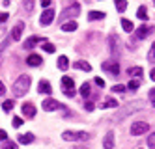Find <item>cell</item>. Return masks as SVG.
Wrapping results in <instances>:
<instances>
[{"label":"cell","mask_w":155,"mask_h":149,"mask_svg":"<svg viewBox=\"0 0 155 149\" xmlns=\"http://www.w3.org/2000/svg\"><path fill=\"white\" fill-rule=\"evenodd\" d=\"M153 2H155V0H153Z\"/></svg>","instance_id":"cell-46"},{"label":"cell","mask_w":155,"mask_h":149,"mask_svg":"<svg viewBox=\"0 0 155 149\" xmlns=\"http://www.w3.org/2000/svg\"><path fill=\"white\" fill-rule=\"evenodd\" d=\"M101 108H118V101L116 99H107L101 105Z\"/></svg>","instance_id":"cell-25"},{"label":"cell","mask_w":155,"mask_h":149,"mask_svg":"<svg viewBox=\"0 0 155 149\" xmlns=\"http://www.w3.org/2000/svg\"><path fill=\"white\" fill-rule=\"evenodd\" d=\"M6 138H8V134H6V131H2V129H0V140H2V142H4Z\"/></svg>","instance_id":"cell-44"},{"label":"cell","mask_w":155,"mask_h":149,"mask_svg":"<svg viewBox=\"0 0 155 149\" xmlns=\"http://www.w3.org/2000/svg\"><path fill=\"white\" fill-rule=\"evenodd\" d=\"M88 19L90 21H101V19H105V13L103 11H90V13H88Z\"/></svg>","instance_id":"cell-21"},{"label":"cell","mask_w":155,"mask_h":149,"mask_svg":"<svg viewBox=\"0 0 155 149\" xmlns=\"http://www.w3.org/2000/svg\"><path fill=\"white\" fill-rule=\"evenodd\" d=\"M6 93V86H4V82L0 80V95H4Z\"/></svg>","instance_id":"cell-41"},{"label":"cell","mask_w":155,"mask_h":149,"mask_svg":"<svg viewBox=\"0 0 155 149\" xmlns=\"http://www.w3.org/2000/svg\"><path fill=\"white\" fill-rule=\"evenodd\" d=\"M148 97H150V102H151V105L155 106V88H151V89H150V93H148Z\"/></svg>","instance_id":"cell-36"},{"label":"cell","mask_w":155,"mask_h":149,"mask_svg":"<svg viewBox=\"0 0 155 149\" xmlns=\"http://www.w3.org/2000/svg\"><path fill=\"white\" fill-rule=\"evenodd\" d=\"M148 145H150V149H155V132H151L148 136Z\"/></svg>","instance_id":"cell-35"},{"label":"cell","mask_w":155,"mask_h":149,"mask_svg":"<svg viewBox=\"0 0 155 149\" xmlns=\"http://www.w3.org/2000/svg\"><path fill=\"white\" fill-rule=\"evenodd\" d=\"M2 149H17V144L15 142H9V140H4Z\"/></svg>","instance_id":"cell-31"},{"label":"cell","mask_w":155,"mask_h":149,"mask_svg":"<svg viewBox=\"0 0 155 149\" xmlns=\"http://www.w3.org/2000/svg\"><path fill=\"white\" fill-rule=\"evenodd\" d=\"M138 86H140V82H138V80H129V84H127V89L135 91V89H137Z\"/></svg>","instance_id":"cell-32"},{"label":"cell","mask_w":155,"mask_h":149,"mask_svg":"<svg viewBox=\"0 0 155 149\" xmlns=\"http://www.w3.org/2000/svg\"><path fill=\"white\" fill-rule=\"evenodd\" d=\"M13 106H15V102H13V101H9V99L2 102V108H4V112H12V110H13Z\"/></svg>","instance_id":"cell-29"},{"label":"cell","mask_w":155,"mask_h":149,"mask_svg":"<svg viewBox=\"0 0 155 149\" xmlns=\"http://www.w3.org/2000/svg\"><path fill=\"white\" fill-rule=\"evenodd\" d=\"M43 41H47L45 37H39V36H32L25 41V49H32V47H36L38 43H43Z\"/></svg>","instance_id":"cell-11"},{"label":"cell","mask_w":155,"mask_h":149,"mask_svg":"<svg viewBox=\"0 0 155 149\" xmlns=\"http://www.w3.org/2000/svg\"><path fill=\"white\" fill-rule=\"evenodd\" d=\"M21 125H23V118H19V116H15V118H13V127H17V129H19Z\"/></svg>","instance_id":"cell-38"},{"label":"cell","mask_w":155,"mask_h":149,"mask_svg":"<svg viewBox=\"0 0 155 149\" xmlns=\"http://www.w3.org/2000/svg\"><path fill=\"white\" fill-rule=\"evenodd\" d=\"M148 62H155V43L151 45V49L148 52Z\"/></svg>","instance_id":"cell-33"},{"label":"cell","mask_w":155,"mask_h":149,"mask_svg":"<svg viewBox=\"0 0 155 149\" xmlns=\"http://www.w3.org/2000/svg\"><path fill=\"white\" fill-rule=\"evenodd\" d=\"M9 41H12V37H6L2 43H0V58H2V52L6 50V47H8V43H9ZM0 62H2V60H0Z\"/></svg>","instance_id":"cell-30"},{"label":"cell","mask_w":155,"mask_h":149,"mask_svg":"<svg viewBox=\"0 0 155 149\" xmlns=\"http://www.w3.org/2000/svg\"><path fill=\"white\" fill-rule=\"evenodd\" d=\"M58 67L62 71H65L69 67V58H68V56H60V58H58Z\"/></svg>","instance_id":"cell-20"},{"label":"cell","mask_w":155,"mask_h":149,"mask_svg":"<svg viewBox=\"0 0 155 149\" xmlns=\"http://www.w3.org/2000/svg\"><path fill=\"white\" fill-rule=\"evenodd\" d=\"M101 67H103L105 71L112 73V75H118V73H120V65H118V62H116V60H107V62H103V63H101Z\"/></svg>","instance_id":"cell-8"},{"label":"cell","mask_w":155,"mask_h":149,"mask_svg":"<svg viewBox=\"0 0 155 149\" xmlns=\"http://www.w3.org/2000/svg\"><path fill=\"white\" fill-rule=\"evenodd\" d=\"M81 95L86 99V97H90V84L88 82H84L82 86H81Z\"/></svg>","instance_id":"cell-28"},{"label":"cell","mask_w":155,"mask_h":149,"mask_svg":"<svg viewBox=\"0 0 155 149\" xmlns=\"http://www.w3.org/2000/svg\"><path fill=\"white\" fill-rule=\"evenodd\" d=\"M94 108H95V106H94V102H90V101H86V102H84V110L94 112Z\"/></svg>","instance_id":"cell-39"},{"label":"cell","mask_w":155,"mask_h":149,"mask_svg":"<svg viewBox=\"0 0 155 149\" xmlns=\"http://www.w3.org/2000/svg\"><path fill=\"white\" fill-rule=\"evenodd\" d=\"M41 49L45 50V52H49V54H52L54 50H56V47H54L52 43H49V41H43V45H41Z\"/></svg>","instance_id":"cell-26"},{"label":"cell","mask_w":155,"mask_h":149,"mask_svg":"<svg viewBox=\"0 0 155 149\" xmlns=\"http://www.w3.org/2000/svg\"><path fill=\"white\" fill-rule=\"evenodd\" d=\"M26 63L32 65V67H38V65L43 63V60H41V56H39V54H30L28 58H26Z\"/></svg>","instance_id":"cell-14"},{"label":"cell","mask_w":155,"mask_h":149,"mask_svg":"<svg viewBox=\"0 0 155 149\" xmlns=\"http://www.w3.org/2000/svg\"><path fill=\"white\" fill-rule=\"evenodd\" d=\"M150 129V125L146 121H135V123H131V134L133 136H140V134H146Z\"/></svg>","instance_id":"cell-6"},{"label":"cell","mask_w":155,"mask_h":149,"mask_svg":"<svg viewBox=\"0 0 155 149\" xmlns=\"http://www.w3.org/2000/svg\"><path fill=\"white\" fill-rule=\"evenodd\" d=\"M38 89H39V93H45V95H49L52 91V88H51V84L47 82V80H41V82L38 84Z\"/></svg>","instance_id":"cell-17"},{"label":"cell","mask_w":155,"mask_h":149,"mask_svg":"<svg viewBox=\"0 0 155 149\" xmlns=\"http://www.w3.org/2000/svg\"><path fill=\"white\" fill-rule=\"evenodd\" d=\"M62 138L65 142H84V140L90 138V134L84 132V131H64Z\"/></svg>","instance_id":"cell-3"},{"label":"cell","mask_w":155,"mask_h":149,"mask_svg":"<svg viewBox=\"0 0 155 149\" xmlns=\"http://www.w3.org/2000/svg\"><path fill=\"white\" fill-rule=\"evenodd\" d=\"M121 28H124L125 32H133L135 30V24H133L129 19H121Z\"/></svg>","instance_id":"cell-24"},{"label":"cell","mask_w":155,"mask_h":149,"mask_svg":"<svg viewBox=\"0 0 155 149\" xmlns=\"http://www.w3.org/2000/svg\"><path fill=\"white\" fill-rule=\"evenodd\" d=\"M114 6H116V9L120 11V13H124V11L127 9V0H114Z\"/></svg>","instance_id":"cell-23"},{"label":"cell","mask_w":155,"mask_h":149,"mask_svg":"<svg viewBox=\"0 0 155 149\" xmlns=\"http://www.w3.org/2000/svg\"><path fill=\"white\" fill-rule=\"evenodd\" d=\"M62 89H64V95L68 97L75 95V82L71 76H62Z\"/></svg>","instance_id":"cell-5"},{"label":"cell","mask_w":155,"mask_h":149,"mask_svg":"<svg viewBox=\"0 0 155 149\" xmlns=\"http://www.w3.org/2000/svg\"><path fill=\"white\" fill-rule=\"evenodd\" d=\"M125 89H127V88H125L124 84H116V86L112 88V91H114V93H124Z\"/></svg>","instance_id":"cell-34"},{"label":"cell","mask_w":155,"mask_h":149,"mask_svg":"<svg viewBox=\"0 0 155 149\" xmlns=\"http://www.w3.org/2000/svg\"><path fill=\"white\" fill-rule=\"evenodd\" d=\"M52 19H54V11L47 8V9H45V11H43V13H41V19H39L41 26H49L51 22H52Z\"/></svg>","instance_id":"cell-9"},{"label":"cell","mask_w":155,"mask_h":149,"mask_svg":"<svg viewBox=\"0 0 155 149\" xmlns=\"http://www.w3.org/2000/svg\"><path fill=\"white\" fill-rule=\"evenodd\" d=\"M30 84H32V78H30L28 75H21V76L15 80V84L12 86L13 95H15V97H23V95L26 93V91H28Z\"/></svg>","instance_id":"cell-1"},{"label":"cell","mask_w":155,"mask_h":149,"mask_svg":"<svg viewBox=\"0 0 155 149\" xmlns=\"http://www.w3.org/2000/svg\"><path fill=\"white\" fill-rule=\"evenodd\" d=\"M23 30H25V22L21 21V22H17V24H15V28H13V32H12V36H9V37H12L13 41H19L21 36H23Z\"/></svg>","instance_id":"cell-10"},{"label":"cell","mask_w":155,"mask_h":149,"mask_svg":"<svg viewBox=\"0 0 155 149\" xmlns=\"http://www.w3.org/2000/svg\"><path fill=\"white\" fill-rule=\"evenodd\" d=\"M73 67H75V69H81V71H86V73L92 71V65L88 63V62H84V60H77V62L73 63Z\"/></svg>","instance_id":"cell-15"},{"label":"cell","mask_w":155,"mask_h":149,"mask_svg":"<svg viewBox=\"0 0 155 149\" xmlns=\"http://www.w3.org/2000/svg\"><path fill=\"white\" fill-rule=\"evenodd\" d=\"M137 17H138L140 21H146V19H148V8H146V6H140V8L137 9Z\"/></svg>","instance_id":"cell-22"},{"label":"cell","mask_w":155,"mask_h":149,"mask_svg":"<svg viewBox=\"0 0 155 149\" xmlns=\"http://www.w3.org/2000/svg\"><path fill=\"white\" fill-rule=\"evenodd\" d=\"M51 2H52V0H41V6H43V8H49Z\"/></svg>","instance_id":"cell-43"},{"label":"cell","mask_w":155,"mask_h":149,"mask_svg":"<svg viewBox=\"0 0 155 149\" xmlns=\"http://www.w3.org/2000/svg\"><path fill=\"white\" fill-rule=\"evenodd\" d=\"M103 147H105V149H112V147H114V132H112V131H108V132L105 134Z\"/></svg>","instance_id":"cell-13"},{"label":"cell","mask_w":155,"mask_h":149,"mask_svg":"<svg viewBox=\"0 0 155 149\" xmlns=\"http://www.w3.org/2000/svg\"><path fill=\"white\" fill-rule=\"evenodd\" d=\"M150 78H151V80H153V82H155V67H153V69L150 71Z\"/></svg>","instance_id":"cell-45"},{"label":"cell","mask_w":155,"mask_h":149,"mask_svg":"<svg viewBox=\"0 0 155 149\" xmlns=\"http://www.w3.org/2000/svg\"><path fill=\"white\" fill-rule=\"evenodd\" d=\"M95 84H97V86H101V88H105V80L97 76V78H95Z\"/></svg>","instance_id":"cell-40"},{"label":"cell","mask_w":155,"mask_h":149,"mask_svg":"<svg viewBox=\"0 0 155 149\" xmlns=\"http://www.w3.org/2000/svg\"><path fill=\"white\" fill-rule=\"evenodd\" d=\"M21 110H23V114L26 118H34L36 116V106L32 105V102H25V105L21 106Z\"/></svg>","instance_id":"cell-12"},{"label":"cell","mask_w":155,"mask_h":149,"mask_svg":"<svg viewBox=\"0 0 155 149\" xmlns=\"http://www.w3.org/2000/svg\"><path fill=\"white\" fill-rule=\"evenodd\" d=\"M41 108L45 110V112H52V110H56V108H64V106L60 105L56 99H51V97H49V99H45V101L41 102Z\"/></svg>","instance_id":"cell-7"},{"label":"cell","mask_w":155,"mask_h":149,"mask_svg":"<svg viewBox=\"0 0 155 149\" xmlns=\"http://www.w3.org/2000/svg\"><path fill=\"white\" fill-rule=\"evenodd\" d=\"M62 30H64V32H75V30H77V22H75V21L64 22V24H62Z\"/></svg>","instance_id":"cell-19"},{"label":"cell","mask_w":155,"mask_h":149,"mask_svg":"<svg viewBox=\"0 0 155 149\" xmlns=\"http://www.w3.org/2000/svg\"><path fill=\"white\" fill-rule=\"evenodd\" d=\"M8 21V13L4 11V13H0V22H6Z\"/></svg>","instance_id":"cell-42"},{"label":"cell","mask_w":155,"mask_h":149,"mask_svg":"<svg viewBox=\"0 0 155 149\" xmlns=\"http://www.w3.org/2000/svg\"><path fill=\"white\" fill-rule=\"evenodd\" d=\"M34 142V134L26 132V134H19V144H32Z\"/></svg>","instance_id":"cell-18"},{"label":"cell","mask_w":155,"mask_h":149,"mask_svg":"<svg viewBox=\"0 0 155 149\" xmlns=\"http://www.w3.org/2000/svg\"><path fill=\"white\" fill-rule=\"evenodd\" d=\"M79 13H81V6L77 4V2H73L71 6H68V8H65V9L62 11L60 21H69V19H75Z\"/></svg>","instance_id":"cell-4"},{"label":"cell","mask_w":155,"mask_h":149,"mask_svg":"<svg viewBox=\"0 0 155 149\" xmlns=\"http://www.w3.org/2000/svg\"><path fill=\"white\" fill-rule=\"evenodd\" d=\"M144 108V102L142 101H135V102H129V105H125L124 108H120V112L116 114V121H121V119H125L129 114H135L138 110Z\"/></svg>","instance_id":"cell-2"},{"label":"cell","mask_w":155,"mask_h":149,"mask_svg":"<svg viewBox=\"0 0 155 149\" xmlns=\"http://www.w3.org/2000/svg\"><path fill=\"white\" fill-rule=\"evenodd\" d=\"M150 34H151V28H150V26H146V24H142V26L137 30V37H138V39H146Z\"/></svg>","instance_id":"cell-16"},{"label":"cell","mask_w":155,"mask_h":149,"mask_svg":"<svg viewBox=\"0 0 155 149\" xmlns=\"http://www.w3.org/2000/svg\"><path fill=\"white\" fill-rule=\"evenodd\" d=\"M25 8H26V11L30 13L32 8H34V0H25Z\"/></svg>","instance_id":"cell-37"},{"label":"cell","mask_w":155,"mask_h":149,"mask_svg":"<svg viewBox=\"0 0 155 149\" xmlns=\"http://www.w3.org/2000/svg\"><path fill=\"white\" fill-rule=\"evenodd\" d=\"M131 76H142V67H129V71H127Z\"/></svg>","instance_id":"cell-27"}]
</instances>
